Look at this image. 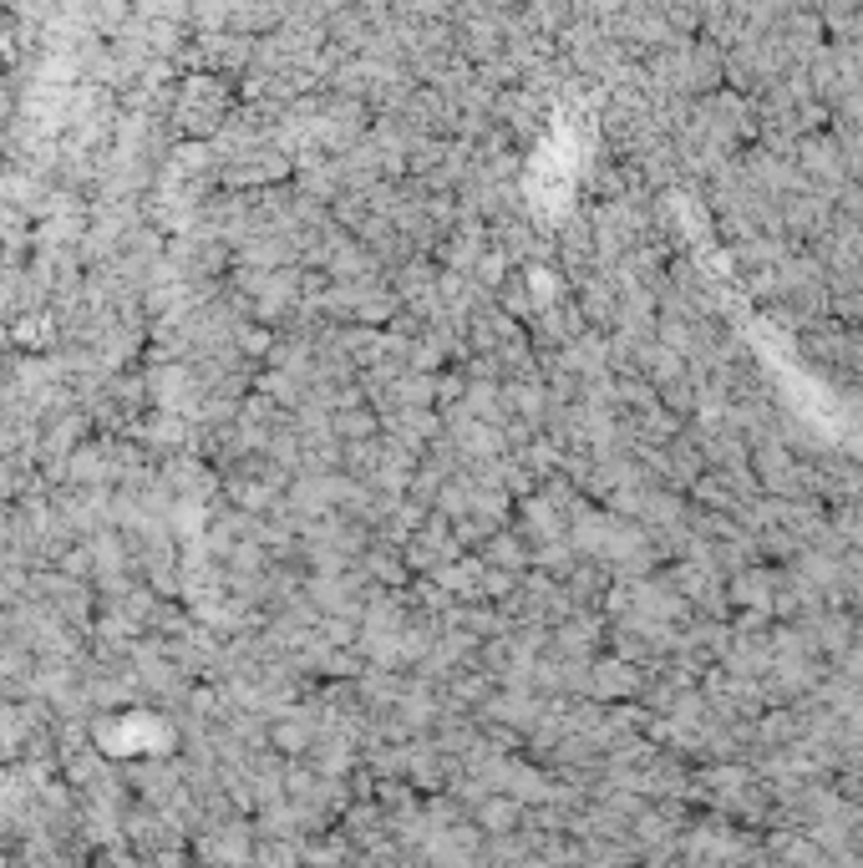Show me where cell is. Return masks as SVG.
Masks as SVG:
<instances>
[{"instance_id": "6da1fadb", "label": "cell", "mask_w": 863, "mask_h": 868, "mask_svg": "<svg viewBox=\"0 0 863 868\" xmlns=\"http://www.w3.org/2000/svg\"><path fill=\"white\" fill-rule=\"evenodd\" d=\"M518 818H524V813H518L514 797H493V803H483V808H478V823L488 833H508Z\"/></svg>"}, {"instance_id": "7a4b0ae2", "label": "cell", "mask_w": 863, "mask_h": 868, "mask_svg": "<svg viewBox=\"0 0 863 868\" xmlns=\"http://www.w3.org/2000/svg\"><path fill=\"white\" fill-rule=\"evenodd\" d=\"M762 51H782V41H778V37H757L752 57H762ZM782 61H788V57H782ZM732 72H737V76H742V72H757V86H762V82H772L778 61H737V57H732Z\"/></svg>"}, {"instance_id": "3957f363", "label": "cell", "mask_w": 863, "mask_h": 868, "mask_svg": "<svg viewBox=\"0 0 863 868\" xmlns=\"http://www.w3.org/2000/svg\"><path fill=\"white\" fill-rule=\"evenodd\" d=\"M839 204H843V214H849V218H863V183H859V188H839Z\"/></svg>"}]
</instances>
